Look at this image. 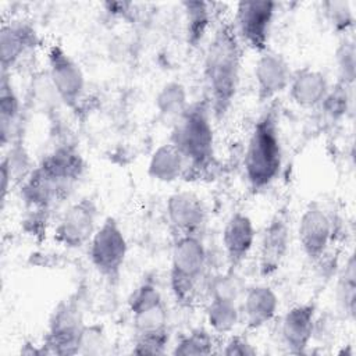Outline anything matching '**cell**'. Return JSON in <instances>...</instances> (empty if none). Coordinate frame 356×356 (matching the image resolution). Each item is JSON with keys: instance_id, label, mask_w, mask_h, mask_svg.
I'll list each match as a JSON object with an SVG mask.
<instances>
[{"instance_id": "603a6c76", "label": "cell", "mask_w": 356, "mask_h": 356, "mask_svg": "<svg viewBox=\"0 0 356 356\" xmlns=\"http://www.w3.org/2000/svg\"><path fill=\"white\" fill-rule=\"evenodd\" d=\"M185 14L186 39L191 46H197L203 40L211 24V8L206 1H182Z\"/></svg>"}, {"instance_id": "d4e9b609", "label": "cell", "mask_w": 356, "mask_h": 356, "mask_svg": "<svg viewBox=\"0 0 356 356\" xmlns=\"http://www.w3.org/2000/svg\"><path fill=\"white\" fill-rule=\"evenodd\" d=\"M241 312L236 302L209 300L206 321L214 334H229L239 323Z\"/></svg>"}, {"instance_id": "5b68a950", "label": "cell", "mask_w": 356, "mask_h": 356, "mask_svg": "<svg viewBox=\"0 0 356 356\" xmlns=\"http://www.w3.org/2000/svg\"><path fill=\"white\" fill-rule=\"evenodd\" d=\"M128 254L127 236L114 217H107L99 224L89 242V260L99 275L110 282H117Z\"/></svg>"}, {"instance_id": "1f68e13d", "label": "cell", "mask_w": 356, "mask_h": 356, "mask_svg": "<svg viewBox=\"0 0 356 356\" xmlns=\"http://www.w3.org/2000/svg\"><path fill=\"white\" fill-rule=\"evenodd\" d=\"M164 303L163 295L159 289V286L147 280L140 282L131 293L129 299H128V309L131 314H135L138 312L154 307L157 305Z\"/></svg>"}, {"instance_id": "e0dca14e", "label": "cell", "mask_w": 356, "mask_h": 356, "mask_svg": "<svg viewBox=\"0 0 356 356\" xmlns=\"http://www.w3.org/2000/svg\"><path fill=\"white\" fill-rule=\"evenodd\" d=\"M39 43L35 28L25 21H8L0 29V65L1 74L10 70Z\"/></svg>"}, {"instance_id": "4fadbf2b", "label": "cell", "mask_w": 356, "mask_h": 356, "mask_svg": "<svg viewBox=\"0 0 356 356\" xmlns=\"http://www.w3.org/2000/svg\"><path fill=\"white\" fill-rule=\"evenodd\" d=\"M35 168L67 195V191L82 177L85 160L75 147L63 145L47 153Z\"/></svg>"}, {"instance_id": "ac0fdd59", "label": "cell", "mask_w": 356, "mask_h": 356, "mask_svg": "<svg viewBox=\"0 0 356 356\" xmlns=\"http://www.w3.org/2000/svg\"><path fill=\"white\" fill-rule=\"evenodd\" d=\"M280 306L275 291L266 285H252L243 293L242 314L249 330H259L274 320Z\"/></svg>"}, {"instance_id": "e575fe53", "label": "cell", "mask_w": 356, "mask_h": 356, "mask_svg": "<svg viewBox=\"0 0 356 356\" xmlns=\"http://www.w3.org/2000/svg\"><path fill=\"white\" fill-rule=\"evenodd\" d=\"M221 353L225 356H254L257 349L250 343V341L243 335H231Z\"/></svg>"}, {"instance_id": "5bb4252c", "label": "cell", "mask_w": 356, "mask_h": 356, "mask_svg": "<svg viewBox=\"0 0 356 356\" xmlns=\"http://www.w3.org/2000/svg\"><path fill=\"white\" fill-rule=\"evenodd\" d=\"M165 214L177 235H199L207 220L203 200L191 191H178L168 196Z\"/></svg>"}, {"instance_id": "484cf974", "label": "cell", "mask_w": 356, "mask_h": 356, "mask_svg": "<svg viewBox=\"0 0 356 356\" xmlns=\"http://www.w3.org/2000/svg\"><path fill=\"white\" fill-rule=\"evenodd\" d=\"M207 293L209 300L238 302L242 293V285L235 270L228 268L225 273L213 275L207 285Z\"/></svg>"}, {"instance_id": "7402d4cb", "label": "cell", "mask_w": 356, "mask_h": 356, "mask_svg": "<svg viewBox=\"0 0 356 356\" xmlns=\"http://www.w3.org/2000/svg\"><path fill=\"white\" fill-rule=\"evenodd\" d=\"M154 100L159 114L167 120H172L174 124L189 107L186 88L178 81H170L164 83L156 95Z\"/></svg>"}, {"instance_id": "2e32d148", "label": "cell", "mask_w": 356, "mask_h": 356, "mask_svg": "<svg viewBox=\"0 0 356 356\" xmlns=\"http://www.w3.org/2000/svg\"><path fill=\"white\" fill-rule=\"evenodd\" d=\"M316 305L299 303L285 312L281 320V338L291 353H303L314 334Z\"/></svg>"}, {"instance_id": "4316f807", "label": "cell", "mask_w": 356, "mask_h": 356, "mask_svg": "<svg viewBox=\"0 0 356 356\" xmlns=\"http://www.w3.org/2000/svg\"><path fill=\"white\" fill-rule=\"evenodd\" d=\"M324 17L328 25L341 36L350 35L353 24H355V14L352 4L349 1H324L321 4Z\"/></svg>"}, {"instance_id": "ffe728a7", "label": "cell", "mask_w": 356, "mask_h": 356, "mask_svg": "<svg viewBox=\"0 0 356 356\" xmlns=\"http://www.w3.org/2000/svg\"><path fill=\"white\" fill-rule=\"evenodd\" d=\"M188 171V163L179 149L172 143H161L152 153L147 163V175L163 184H171Z\"/></svg>"}, {"instance_id": "f546056e", "label": "cell", "mask_w": 356, "mask_h": 356, "mask_svg": "<svg viewBox=\"0 0 356 356\" xmlns=\"http://www.w3.org/2000/svg\"><path fill=\"white\" fill-rule=\"evenodd\" d=\"M135 335L168 330V313L165 303L131 314Z\"/></svg>"}, {"instance_id": "8992f818", "label": "cell", "mask_w": 356, "mask_h": 356, "mask_svg": "<svg viewBox=\"0 0 356 356\" xmlns=\"http://www.w3.org/2000/svg\"><path fill=\"white\" fill-rule=\"evenodd\" d=\"M85 324L75 296L61 300L53 310L42 342L44 355L70 356L79 353Z\"/></svg>"}, {"instance_id": "f1b7e54d", "label": "cell", "mask_w": 356, "mask_h": 356, "mask_svg": "<svg viewBox=\"0 0 356 356\" xmlns=\"http://www.w3.org/2000/svg\"><path fill=\"white\" fill-rule=\"evenodd\" d=\"M335 61L338 68V81L352 86L356 76V49L352 33L341 36V42L335 50Z\"/></svg>"}, {"instance_id": "836d02e7", "label": "cell", "mask_w": 356, "mask_h": 356, "mask_svg": "<svg viewBox=\"0 0 356 356\" xmlns=\"http://www.w3.org/2000/svg\"><path fill=\"white\" fill-rule=\"evenodd\" d=\"M102 346H104V335L100 327L85 325L81 338L79 353H99L102 352Z\"/></svg>"}, {"instance_id": "9a60e30c", "label": "cell", "mask_w": 356, "mask_h": 356, "mask_svg": "<svg viewBox=\"0 0 356 356\" xmlns=\"http://www.w3.org/2000/svg\"><path fill=\"white\" fill-rule=\"evenodd\" d=\"M256 241V228L253 220L243 211L232 213L221 234L224 254L229 270L239 268L250 254Z\"/></svg>"}, {"instance_id": "d6986e66", "label": "cell", "mask_w": 356, "mask_h": 356, "mask_svg": "<svg viewBox=\"0 0 356 356\" xmlns=\"http://www.w3.org/2000/svg\"><path fill=\"white\" fill-rule=\"evenodd\" d=\"M328 89L330 83L325 74L312 67H303L292 72L288 86L291 100L302 108L320 107Z\"/></svg>"}, {"instance_id": "52a82bcc", "label": "cell", "mask_w": 356, "mask_h": 356, "mask_svg": "<svg viewBox=\"0 0 356 356\" xmlns=\"http://www.w3.org/2000/svg\"><path fill=\"white\" fill-rule=\"evenodd\" d=\"M47 75L58 99L76 110L86 90V79L79 64L60 46L51 44L46 54Z\"/></svg>"}, {"instance_id": "7c38bea8", "label": "cell", "mask_w": 356, "mask_h": 356, "mask_svg": "<svg viewBox=\"0 0 356 356\" xmlns=\"http://www.w3.org/2000/svg\"><path fill=\"white\" fill-rule=\"evenodd\" d=\"M259 102H273L280 93L288 89L292 71L286 58L273 50L259 54L253 70Z\"/></svg>"}, {"instance_id": "8fae6325", "label": "cell", "mask_w": 356, "mask_h": 356, "mask_svg": "<svg viewBox=\"0 0 356 356\" xmlns=\"http://www.w3.org/2000/svg\"><path fill=\"white\" fill-rule=\"evenodd\" d=\"M289 239L288 216L280 210L271 217L260 239L259 273L261 277H270L281 268L289 249Z\"/></svg>"}, {"instance_id": "44dd1931", "label": "cell", "mask_w": 356, "mask_h": 356, "mask_svg": "<svg viewBox=\"0 0 356 356\" xmlns=\"http://www.w3.org/2000/svg\"><path fill=\"white\" fill-rule=\"evenodd\" d=\"M21 111L19 97L8 74H1L0 81V142L6 146L14 134Z\"/></svg>"}, {"instance_id": "83f0119b", "label": "cell", "mask_w": 356, "mask_h": 356, "mask_svg": "<svg viewBox=\"0 0 356 356\" xmlns=\"http://www.w3.org/2000/svg\"><path fill=\"white\" fill-rule=\"evenodd\" d=\"M214 348V339L210 331L204 328H195L182 335L174 345L172 355L191 356V355H210Z\"/></svg>"}, {"instance_id": "9c48e42d", "label": "cell", "mask_w": 356, "mask_h": 356, "mask_svg": "<svg viewBox=\"0 0 356 356\" xmlns=\"http://www.w3.org/2000/svg\"><path fill=\"white\" fill-rule=\"evenodd\" d=\"M97 218L96 202L89 196L82 197L63 213L54 228V239L68 249H81L89 245L95 235Z\"/></svg>"}, {"instance_id": "4dcf8cb0", "label": "cell", "mask_w": 356, "mask_h": 356, "mask_svg": "<svg viewBox=\"0 0 356 356\" xmlns=\"http://www.w3.org/2000/svg\"><path fill=\"white\" fill-rule=\"evenodd\" d=\"M350 89L352 86L337 81L334 86H330L320 107L334 121L341 120L346 115L350 106Z\"/></svg>"}, {"instance_id": "6da1fadb", "label": "cell", "mask_w": 356, "mask_h": 356, "mask_svg": "<svg viewBox=\"0 0 356 356\" xmlns=\"http://www.w3.org/2000/svg\"><path fill=\"white\" fill-rule=\"evenodd\" d=\"M241 40L228 22H221L206 47L203 76L207 103L216 118H222L231 108L241 82Z\"/></svg>"}, {"instance_id": "3957f363", "label": "cell", "mask_w": 356, "mask_h": 356, "mask_svg": "<svg viewBox=\"0 0 356 356\" xmlns=\"http://www.w3.org/2000/svg\"><path fill=\"white\" fill-rule=\"evenodd\" d=\"M207 102L189 104L182 117L174 124L172 142L184 154L188 168L204 170L214 159V129Z\"/></svg>"}, {"instance_id": "277c9868", "label": "cell", "mask_w": 356, "mask_h": 356, "mask_svg": "<svg viewBox=\"0 0 356 356\" xmlns=\"http://www.w3.org/2000/svg\"><path fill=\"white\" fill-rule=\"evenodd\" d=\"M207 249L199 235H177L170 260V286L181 306H189L206 274Z\"/></svg>"}, {"instance_id": "ba28073f", "label": "cell", "mask_w": 356, "mask_h": 356, "mask_svg": "<svg viewBox=\"0 0 356 356\" xmlns=\"http://www.w3.org/2000/svg\"><path fill=\"white\" fill-rule=\"evenodd\" d=\"M275 11V1H239L232 26L241 43H245L259 54L268 50Z\"/></svg>"}, {"instance_id": "30bf717a", "label": "cell", "mask_w": 356, "mask_h": 356, "mask_svg": "<svg viewBox=\"0 0 356 356\" xmlns=\"http://www.w3.org/2000/svg\"><path fill=\"white\" fill-rule=\"evenodd\" d=\"M334 235L330 214L318 203L307 204L298 221L296 236L299 248L310 261H318L328 250Z\"/></svg>"}, {"instance_id": "d6a6232c", "label": "cell", "mask_w": 356, "mask_h": 356, "mask_svg": "<svg viewBox=\"0 0 356 356\" xmlns=\"http://www.w3.org/2000/svg\"><path fill=\"white\" fill-rule=\"evenodd\" d=\"M170 342V331H156L135 335L132 353L135 355H163Z\"/></svg>"}, {"instance_id": "cb8c5ba5", "label": "cell", "mask_w": 356, "mask_h": 356, "mask_svg": "<svg viewBox=\"0 0 356 356\" xmlns=\"http://www.w3.org/2000/svg\"><path fill=\"white\" fill-rule=\"evenodd\" d=\"M335 295L339 310L346 317L353 318L356 309V261L353 253L349 254L338 274Z\"/></svg>"}, {"instance_id": "7a4b0ae2", "label": "cell", "mask_w": 356, "mask_h": 356, "mask_svg": "<svg viewBox=\"0 0 356 356\" xmlns=\"http://www.w3.org/2000/svg\"><path fill=\"white\" fill-rule=\"evenodd\" d=\"M282 157L278 107L271 103L254 122L245 149L243 170L252 191H263L280 177Z\"/></svg>"}]
</instances>
